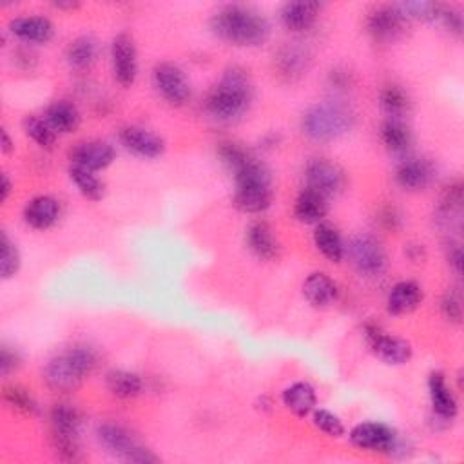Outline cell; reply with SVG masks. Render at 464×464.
<instances>
[{"instance_id": "obj_41", "label": "cell", "mask_w": 464, "mask_h": 464, "mask_svg": "<svg viewBox=\"0 0 464 464\" xmlns=\"http://www.w3.org/2000/svg\"><path fill=\"white\" fill-rule=\"evenodd\" d=\"M218 156L221 163L232 172L251 156V153L238 142H221L218 147Z\"/></svg>"}, {"instance_id": "obj_52", "label": "cell", "mask_w": 464, "mask_h": 464, "mask_svg": "<svg viewBox=\"0 0 464 464\" xmlns=\"http://www.w3.org/2000/svg\"><path fill=\"white\" fill-rule=\"evenodd\" d=\"M258 404H262V406H258L262 412H269V410H271V406H273V403H271V397H267V395H262Z\"/></svg>"}, {"instance_id": "obj_12", "label": "cell", "mask_w": 464, "mask_h": 464, "mask_svg": "<svg viewBox=\"0 0 464 464\" xmlns=\"http://www.w3.org/2000/svg\"><path fill=\"white\" fill-rule=\"evenodd\" d=\"M109 59L115 82L124 89L133 88L138 79V51L129 33H118L111 41Z\"/></svg>"}, {"instance_id": "obj_3", "label": "cell", "mask_w": 464, "mask_h": 464, "mask_svg": "<svg viewBox=\"0 0 464 464\" xmlns=\"http://www.w3.org/2000/svg\"><path fill=\"white\" fill-rule=\"evenodd\" d=\"M98 354L89 345H73L53 356L44 367V381L55 392L77 390L97 368Z\"/></svg>"}, {"instance_id": "obj_39", "label": "cell", "mask_w": 464, "mask_h": 464, "mask_svg": "<svg viewBox=\"0 0 464 464\" xmlns=\"http://www.w3.org/2000/svg\"><path fill=\"white\" fill-rule=\"evenodd\" d=\"M397 8L404 15V19L410 21H421V23H437L439 19V3H424V0H415V3H399Z\"/></svg>"}, {"instance_id": "obj_50", "label": "cell", "mask_w": 464, "mask_h": 464, "mask_svg": "<svg viewBox=\"0 0 464 464\" xmlns=\"http://www.w3.org/2000/svg\"><path fill=\"white\" fill-rule=\"evenodd\" d=\"M0 149H3V154H12L15 151V144L10 136V133L6 129H3V138H0Z\"/></svg>"}, {"instance_id": "obj_4", "label": "cell", "mask_w": 464, "mask_h": 464, "mask_svg": "<svg viewBox=\"0 0 464 464\" xmlns=\"http://www.w3.org/2000/svg\"><path fill=\"white\" fill-rule=\"evenodd\" d=\"M354 124V109L338 98L318 102L302 116L303 135L316 144H330L339 140L352 131Z\"/></svg>"}, {"instance_id": "obj_44", "label": "cell", "mask_w": 464, "mask_h": 464, "mask_svg": "<svg viewBox=\"0 0 464 464\" xmlns=\"http://www.w3.org/2000/svg\"><path fill=\"white\" fill-rule=\"evenodd\" d=\"M23 363V357L17 350H12V347L5 345L3 350H0V374L3 377H8L10 374H14Z\"/></svg>"}, {"instance_id": "obj_49", "label": "cell", "mask_w": 464, "mask_h": 464, "mask_svg": "<svg viewBox=\"0 0 464 464\" xmlns=\"http://www.w3.org/2000/svg\"><path fill=\"white\" fill-rule=\"evenodd\" d=\"M12 190H14V183H12L10 176L5 172L3 174V185H0V198H3V203H6L10 200Z\"/></svg>"}, {"instance_id": "obj_1", "label": "cell", "mask_w": 464, "mask_h": 464, "mask_svg": "<svg viewBox=\"0 0 464 464\" xmlns=\"http://www.w3.org/2000/svg\"><path fill=\"white\" fill-rule=\"evenodd\" d=\"M255 102V84L247 70L230 66L203 98L205 115L219 124L242 120Z\"/></svg>"}, {"instance_id": "obj_42", "label": "cell", "mask_w": 464, "mask_h": 464, "mask_svg": "<svg viewBox=\"0 0 464 464\" xmlns=\"http://www.w3.org/2000/svg\"><path fill=\"white\" fill-rule=\"evenodd\" d=\"M441 312L446 321L460 325L462 321V300L457 289H448L441 300Z\"/></svg>"}, {"instance_id": "obj_45", "label": "cell", "mask_w": 464, "mask_h": 464, "mask_svg": "<svg viewBox=\"0 0 464 464\" xmlns=\"http://www.w3.org/2000/svg\"><path fill=\"white\" fill-rule=\"evenodd\" d=\"M446 260H448L450 269L455 273V276H460V273H462V251H460L459 244H455V242L448 244Z\"/></svg>"}, {"instance_id": "obj_6", "label": "cell", "mask_w": 464, "mask_h": 464, "mask_svg": "<svg viewBox=\"0 0 464 464\" xmlns=\"http://www.w3.org/2000/svg\"><path fill=\"white\" fill-rule=\"evenodd\" d=\"M50 426L53 448L62 460L80 459V428L82 415L77 406L70 403H57L50 410Z\"/></svg>"}, {"instance_id": "obj_48", "label": "cell", "mask_w": 464, "mask_h": 464, "mask_svg": "<svg viewBox=\"0 0 464 464\" xmlns=\"http://www.w3.org/2000/svg\"><path fill=\"white\" fill-rule=\"evenodd\" d=\"M330 82H332V88H336V89H347L348 84H350V79H348L347 73L332 71L330 73Z\"/></svg>"}, {"instance_id": "obj_11", "label": "cell", "mask_w": 464, "mask_h": 464, "mask_svg": "<svg viewBox=\"0 0 464 464\" xmlns=\"http://www.w3.org/2000/svg\"><path fill=\"white\" fill-rule=\"evenodd\" d=\"M153 88L158 97L172 107L185 106L192 97V88L185 71L172 62H158L153 68Z\"/></svg>"}, {"instance_id": "obj_10", "label": "cell", "mask_w": 464, "mask_h": 464, "mask_svg": "<svg viewBox=\"0 0 464 464\" xmlns=\"http://www.w3.org/2000/svg\"><path fill=\"white\" fill-rule=\"evenodd\" d=\"M363 336L368 350L386 365H406L413 356V348L408 339L385 332L376 323H367L363 329Z\"/></svg>"}, {"instance_id": "obj_46", "label": "cell", "mask_w": 464, "mask_h": 464, "mask_svg": "<svg viewBox=\"0 0 464 464\" xmlns=\"http://www.w3.org/2000/svg\"><path fill=\"white\" fill-rule=\"evenodd\" d=\"M404 256L413 264H421L426 260V249L422 244H408L404 247Z\"/></svg>"}, {"instance_id": "obj_16", "label": "cell", "mask_w": 464, "mask_h": 464, "mask_svg": "<svg viewBox=\"0 0 464 464\" xmlns=\"http://www.w3.org/2000/svg\"><path fill=\"white\" fill-rule=\"evenodd\" d=\"M435 178V167L430 160L419 156H406L395 165L394 180L408 192H419L432 185Z\"/></svg>"}, {"instance_id": "obj_31", "label": "cell", "mask_w": 464, "mask_h": 464, "mask_svg": "<svg viewBox=\"0 0 464 464\" xmlns=\"http://www.w3.org/2000/svg\"><path fill=\"white\" fill-rule=\"evenodd\" d=\"M98 51V41L91 35H82L71 41L66 48V62L75 71H86L97 62Z\"/></svg>"}, {"instance_id": "obj_5", "label": "cell", "mask_w": 464, "mask_h": 464, "mask_svg": "<svg viewBox=\"0 0 464 464\" xmlns=\"http://www.w3.org/2000/svg\"><path fill=\"white\" fill-rule=\"evenodd\" d=\"M232 176H235V205L242 212L262 214L273 205L271 172L255 154L232 171Z\"/></svg>"}, {"instance_id": "obj_19", "label": "cell", "mask_w": 464, "mask_h": 464, "mask_svg": "<svg viewBox=\"0 0 464 464\" xmlns=\"http://www.w3.org/2000/svg\"><path fill=\"white\" fill-rule=\"evenodd\" d=\"M8 32L14 39L32 46L50 44L55 37L53 23L44 15H24L15 17L8 24Z\"/></svg>"}, {"instance_id": "obj_20", "label": "cell", "mask_w": 464, "mask_h": 464, "mask_svg": "<svg viewBox=\"0 0 464 464\" xmlns=\"http://www.w3.org/2000/svg\"><path fill=\"white\" fill-rule=\"evenodd\" d=\"M60 214V201L50 194H39L32 198L23 210L24 223L35 230H50L59 223Z\"/></svg>"}, {"instance_id": "obj_28", "label": "cell", "mask_w": 464, "mask_h": 464, "mask_svg": "<svg viewBox=\"0 0 464 464\" xmlns=\"http://www.w3.org/2000/svg\"><path fill=\"white\" fill-rule=\"evenodd\" d=\"M44 118L55 129L57 135H71L82 124V116H80L79 107L71 100H66V98L53 100L46 107Z\"/></svg>"}, {"instance_id": "obj_13", "label": "cell", "mask_w": 464, "mask_h": 464, "mask_svg": "<svg viewBox=\"0 0 464 464\" xmlns=\"http://www.w3.org/2000/svg\"><path fill=\"white\" fill-rule=\"evenodd\" d=\"M408 21L397 5H381L368 12L367 32L379 44H392L403 37Z\"/></svg>"}, {"instance_id": "obj_26", "label": "cell", "mask_w": 464, "mask_h": 464, "mask_svg": "<svg viewBox=\"0 0 464 464\" xmlns=\"http://www.w3.org/2000/svg\"><path fill=\"white\" fill-rule=\"evenodd\" d=\"M294 218L305 225H318L329 212V198L314 189L303 187L294 200Z\"/></svg>"}, {"instance_id": "obj_32", "label": "cell", "mask_w": 464, "mask_h": 464, "mask_svg": "<svg viewBox=\"0 0 464 464\" xmlns=\"http://www.w3.org/2000/svg\"><path fill=\"white\" fill-rule=\"evenodd\" d=\"M437 221L441 225H450L455 227L457 230H460V216H462V185L451 183L450 187L444 189V192L439 198L437 203Z\"/></svg>"}, {"instance_id": "obj_17", "label": "cell", "mask_w": 464, "mask_h": 464, "mask_svg": "<svg viewBox=\"0 0 464 464\" xmlns=\"http://www.w3.org/2000/svg\"><path fill=\"white\" fill-rule=\"evenodd\" d=\"M118 140L135 156L154 160L165 153V142L160 135L142 125H125L118 133Z\"/></svg>"}, {"instance_id": "obj_40", "label": "cell", "mask_w": 464, "mask_h": 464, "mask_svg": "<svg viewBox=\"0 0 464 464\" xmlns=\"http://www.w3.org/2000/svg\"><path fill=\"white\" fill-rule=\"evenodd\" d=\"M312 424L321 433H325L327 437H332V439H339L347 433V426L341 421V417L327 408H316L312 412Z\"/></svg>"}, {"instance_id": "obj_7", "label": "cell", "mask_w": 464, "mask_h": 464, "mask_svg": "<svg viewBox=\"0 0 464 464\" xmlns=\"http://www.w3.org/2000/svg\"><path fill=\"white\" fill-rule=\"evenodd\" d=\"M97 441L98 444L111 453L113 457H118L125 462H136V464H149L158 462V457L142 446L131 430L116 421H104L97 426Z\"/></svg>"}, {"instance_id": "obj_22", "label": "cell", "mask_w": 464, "mask_h": 464, "mask_svg": "<svg viewBox=\"0 0 464 464\" xmlns=\"http://www.w3.org/2000/svg\"><path fill=\"white\" fill-rule=\"evenodd\" d=\"M321 10L320 3H287L280 10V23L291 33H307L316 26Z\"/></svg>"}, {"instance_id": "obj_36", "label": "cell", "mask_w": 464, "mask_h": 464, "mask_svg": "<svg viewBox=\"0 0 464 464\" xmlns=\"http://www.w3.org/2000/svg\"><path fill=\"white\" fill-rule=\"evenodd\" d=\"M3 399H5V404L15 413L32 417L41 412V406L35 395L21 385H8L3 392Z\"/></svg>"}, {"instance_id": "obj_35", "label": "cell", "mask_w": 464, "mask_h": 464, "mask_svg": "<svg viewBox=\"0 0 464 464\" xmlns=\"http://www.w3.org/2000/svg\"><path fill=\"white\" fill-rule=\"evenodd\" d=\"M379 106L386 115V118L404 120V116L410 111V97L401 86L386 84L379 91Z\"/></svg>"}, {"instance_id": "obj_24", "label": "cell", "mask_w": 464, "mask_h": 464, "mask_svg": "<svg viewBox=\"0 0 464 464\" xmlns=\"http://www.w3.org/2000/svg\"><path fill=\"white\" fill-rule=\"evenodd\" d=\"M303 298L314 309H329L339 300L338 283L325 273H312L303 282Z\"/></svg>"}, {"instance_id": "obj_14", "label": "cell", "mask_w": 464, "mask_h": 464, "mask_svg": "<svg viewBox=\"0 0 464 464\" xmlns=\"http://www.w3.org/2000/svg\"><path fill=\"white\" fill-rule=\"evenodd\" d=\"M305 187L318 190L325 198L339 194L345 187V171L329 158H312L303 171Z\"/></svg>"}, {"instance_id": "obj_37", "label": "cell", "mask_w": 464, "mask_h": 464, "mask_svg": "<svg viewBox=\"0 0 464 464\" xmlns=\"http://www.w3.org/2000/svg\"><path fill=\"white\" fill-rule=\"evenodd\" d=\"M24 133L28 135V138H32L39 147L42 149H53L55 142H57V133L55 129L48 124V120L44 116H37V115H30L24 118Z\"/></svg>"}, {"instance_id": "obj_47", "label": "cell", "mask_w": 464, "mask_h": 464, "mask_svg": "<svg viewBox=\"0 0 464 464\" xmlns=\"http://www.w3.org/2000/svg\"><path fill=\"white\" fill-rule=\"evenodd\" d=\"M381 216H383L381 221H383V225H385L386 228H397V227L403 223V216H401L399 210L394 209V207H388L386 210H383Z\"/></svg>"}, {"instance_id": "obj_2", "label": "cell", "mask_w": 464, "mask_h": 464, "mask_svg": "<svg viewBox=\"0 0 464 464\" xmlns=\"http://www.w3.org/2000/svg\"><path fill=\"white\" fill-rule=\"evenodd\" d=\"M210 33L235 48H260L271 37L267 17L253 6L225 5L218 8L209 21Z\"/></svg>"}, {"instance_id": "obj_15", "label": "cell", "mask_w": 464, "mask_h": 464, "mask_svg": "<svg viewBox=\"0 0 464 464\" xmlns=\"http://www.w3.org/2000/svg\"><path fill=\"white\" fill-rule=\"evenodd\" d=\"M428 397L432 415L437 422H451L459 415L457 395L441 370H433L428 376Z\"/></svg>"}, {"instance_id": "obj_8", "label": "cell", "mask_w": 464, "mask_h": 464, "mask_svg": "<svg viewBox=\"0 0 464 464\" xmlns=\"http://www.w3.org/2000/svg\"><path fill=\"white\" fill-rule=\"evenodd\" d=\"M347 256L363 278H379L388 269V255L383 244L370 235H357L347 246Z\"/></svg>"}, {"instance_id": "obj_29", "label": "cell", "mask_w": 464, "mask_h": 464, "mask_svg": "<svg viewBox=\"0 0 464 464\" xmlns=\"http://www.w3.org/2000/svg\"><path fill=\"white\" fill-rule=\"evenodd\" d=\"M106 388L113 397L129 401L144 394L145 383H144V377L136 372L115 368L106 374Z\"/></svg>"}, {"instance_id": "obj_25", "label": "cell", "mask_w": 464, "mask_h": 464, "mask_svg": "<svg viewBox=\"0 0 464 464\" xmlns=\"http://www.w3.org/2000/svg\"><path fill=\"white\" fill-rule=\"evenodd\" d=\"M282 403L292 415L305 419L318 408V394L309 381H294L283 388Z\"/></svg>"}, {"instance_id": "obj_27", "label": "cell", "mask_w": 464, "mask_h": 464, "mask_svg": "<svg viewBox=\"0 0 464 464\" xmlns=\"http://www.w3.org/2000/svg\"><path fill=\"white\" fill-rule=\"evenodd\" d=\"M314 246L318 253L330 264H341L347 256V246L341 238V232L327 221H321L314 228Z\"/></svg>"}, {"instance_id": "obj_18", "label": "cell", "mask_w": 464, "mask_h": 464, "mask_svg": "<svg viewBox=\"0 0 464 464\" xmlns=\"http://www.w3.org/2000/svg\"><path fill=\"white\" fill-rule=\"evenodd\" d=\"M70 160L75 165L100 172L116 160V149L104 140H84L73 145L70 151Z\"/></svg>"}, {"instance_id": "obj_51", "label": "cell", "mask_w": 464, "mask_h": 464, "mask_svg": "<svg viewBox=\"0 0 464 464\" xmlns=\"http://www.w3.org/2000/svg\"><path fill=\"white\" fill-rule=\"evenodd\" d=\"M57 10H77L80 5L79 3H55L53 5Z\"/></svg>"}, {"instance_id": "obj_43", "label": "cell", "mask_w": 464, "mask_h": 464, "mask_svg": "<svg viewBox=\"0 0 464 464\" xmlns=\"http://www.w3.org/2000/svg\"><path fill=\"white\" fill-rule=\"evenodd\" d=\"M439 24H442L451 35L455 37H460L462 35V28H464V21H462V14L453 8V6H446V5H441V10H439V19H437Z\"/></svg>"}, {"instance_id": "obj_23", "label": "cell", "mask_w": 464, "mask_h": 464, "mask_svg": "<svg viewBox=\"0 0 464 464\" xmlns=\"http://www.w3.org/2000/svg\"><path fill=\"white\" fill-rule=\"evenodd\" d=\"M424 300V291L422 287L413 282V280H403V282H397L388 296H386V312L394 318H399V316H406L413 311H417L421 307Z\"/></svg>"}, {"instance_id": "obj_21", "label": "cell", "mask_w": 464, "mask_h": 464, "mask_svg": "<svg viewBox=\"0 0 464 464\" xmlns=\"http://www.w3.org/2000/svg\"><path fill=\"white\" fill-rule=\"evenodd\" d=\"M247 249L262 262H274L280 256V244L273 227L265 219L253 221L246 230Z\"/></svg>"}, {"instance_id": "obj_34", "label": "cell", "mask_w": 464, "mask_h": 464, "mask_svg": "<svg viewBox=\"0 0 464 464\" xmlns=\"http://www.w3.org/2000/svg\"><path fill=\"white\" fill-rule=\"evenodd\" d=\"M70 180L73 181V185L77 187V190L91 201H100L106 194V183L97 176V172L84 169L80 165L71 163L68 169Z\"/></svg>"}, {"instance_id": "obj_30", "label": "cell", "mask_w": 464, "mask_h": 464, "mask_svg": "<svg viewBox=\"0 0 464 464\" xmlns=\"http://www.w3.org/2000/svg\"><path fill=\"white\" fill-rule=\"evenodd\" d=\"M309 64H311V53L307 48L300 46L298 42L285 44L276 55V68L280 75L291 80L302 77L309 70Z\"/></svg>"}, {"instance_id": "obj_38", "label": "cell", "mask_w": 464, "mask_h": 464, "mask_svg": "<svg viewBox=\"0 0 464 464\" xmlns=\"http://www.w3.org/2000/svg\"><path fill=\"white\" fill-rule=\"evenodd\" d=\"M0 247H3V255H0V274H3V280H12L14 276L19 274L23 265L21 251L6 232H3V242H0Z\"/></svg>"}, {"instance_id": "obj_9", "label": "cell", "mask_w": 464, "mask_h": 464, "mask_svg": "<svg viewBox=\"0 0 464 464\" xmlns=\"http://www.w3.org/2000/svg\"><path fill=\"white\" fill-rule=\"evenodd\" d=\"M350 442L368 453L394 455L401 448L399 433L386 422L381 421H363L356 424L348 433Z\"/></svg>"}, {"instance_id": "obj_33", "label": "cell", "mask_w": 464, "mask_h": 464, "mask_svg": "<svg viewBox=\"0 0 464 464\" xmlns=\"http://www.w3.org/2000/svg\"><path fill=\"white\" fill-rule=\"evenodd\" d=\"M383 145L395 154H404L412 145V131L404 120L386 118L379 129Z\"/></svg>"}]
</instances>
